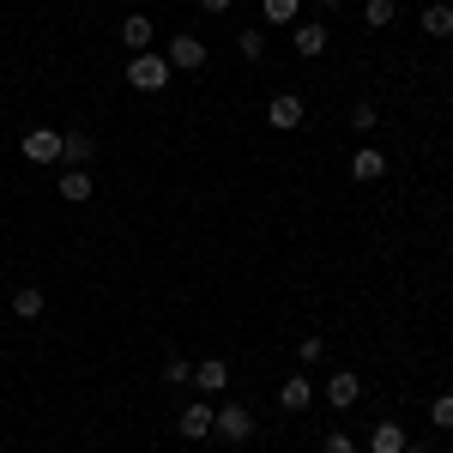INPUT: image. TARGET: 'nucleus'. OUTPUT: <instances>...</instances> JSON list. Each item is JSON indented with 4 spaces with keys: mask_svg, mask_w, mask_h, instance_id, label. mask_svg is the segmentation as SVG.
I'll use <instances>...</instances> for the list:
<instances>
[{
    "mask_svg": "<svg viewBox=\"0 0 453 453\" xmlns=\"http://www.w3.org/2000/svg\"><path fill=\"white\" fill-rule=\"evenodd\" d=\"M127 85H134V91H145V97H151V91H164V85H170V61H164L157 49L134 55V61H127Z\"/></svg>",
    "mask_w": 453,
    "mask_h": 453,
    "instance_id": "1",
    "label": "nucleus"
},
{
    "mask_svg": "<svg viewBox=\"0 0 453 453\" xmlns=\"http://www.w3.org/2000/svg\"><path fill=\"white\" fill-rule=\"evenodd\" d=\"M164 61H170V73H200L206 67V42H200V36H170Z\"/></svg>",
    "mask_w": 453,
    "mask_h": 453,
    "instance_id": "2",
    "label": "nucleus"
},
{
    "mask_svg": "<svg viewBox=\"0 0 453 453\" xmlns=\"http://www.w3.org/2000/svg\"><path fill=\"white\" fill-rule=\"evenodd\" d=\"M211 435H224V441H248V435H254V411H248V405H224V411L211 418Z\"/></svg>",
    "mask_w": 453,
    "mask_h": 453,
    "instance_id": "3",
    "label": "nucleus"
},
{
    "mask_svg": "<svg viewBox=\"0 0 453 453\" xmlns=\"http://www.w3.org/2000/svg\"><path fill=\"white\" fill-rule=\"evenodd\" d=\"M303 115H309V104H303L296 91H279V97L266 104V121H273V127H284V134H290V127H303Z\"/></svg>",
    "mask_w": 453,
    "mask_h": 453,
    "instance_id": "4",
    "label": "nucleus"
},
{
    "mask_svg": "<svg viewBox=\"0 0 453 453\" xmlns=\"http://www.w3.org/2000/svg\"><path fill=\"white\" fill-rule=\"evenodd\" d=\"M19 151H25L31 164H61V134H49V127H31V134L19 140Z\"/></svg>",
    "mask_w": 453,
    "mask_h": 453,
    "instance_id": "5",
    "label": "nucleus"
},
{
    "mask_svg": "<svg viewBox=\"0 0 453 453\" xmlns=\"http://www.w3.org/2000/svg\"><path fill=\"white\" fill-rule=\"evenodd\" d=\"M357 399H363V375H350V369L326 375V405H333V411H350Z\"/></svg>",
    "mask_w": 453,
    "mask_h": 453,
    "instance_id": "6",
    "label": "nucleus"
},
{
    "mask_svg": "<svg viewBox=\"0 0 453 453\" xmlns=\"http://www.w3.org/2000/svg\"><path fill=\"white\" fill-rule=\"evenodd\" d=\"M326 36H333V31H326L320 19H296V25H290V42H296V55H309V61H314V55H326Z\"/></svg>",
    "mask_w": 453,
    "mask_h": 453,
    "instance_id": "7",
    "label": "nucleus"
},
{
    "mask_svg": "<svg viewBox=\"0 0 453 453\" xmlns=\"http://www.w3.org/2000/svg\"><path fill=\"white\" fill-rule=\"evenodd\" d=\"M211 418H218V411L194 399V405H188V411L175 418V435H181V441H206V435H211Z\"/></svg>",
    "mask_w": 453,
    "mask_h": 453,
    "instance_id": "8",
    "label": "nucleus"
},
{
    "mask_svg": "<svg viewBox=\"0 0 453 453\" xmlns=\"http://www.w3.org/2000/svg\"><path fill=\"white\" fill-rule=\"evenodd\" d=\"M194 387H200V393H224V387H230V363H224V357L194 363Z\"/></svg>",
    "mask_w": 453,
    "mask_h": 453,
    "instance_id": "9",
    "label": "nucleus"
},
{
    "mask_svg": "<svg viewBox=\"0 0 453 453\" xmlns=\"http://www.w3.org/2000/svg\"><path fill=\"white\" fill-rule=\"evenodd\" d=\"M279 405H284V411H309V405H314V381H309V375H290V381L279 387Z\"/></svg>",
    "mask_w": 453,
    "mask_h": 453,
    "instance_id": "10",
    "label": "nucleus"
},
{
    "mask_svg": "<svg viewBox=\"0 0 453 453\" xmlns=\"http://www.w3.org/2000/svg\"><path fill=\"white\" fill-rule=\"evenodd\" d=\"M151 19H145V12H127V19H121V42H127V49H134V55H145V49H151Z\"/></svg>",
    "mask_w": 453,
    "mask_h": 453,
    "instance_id": "11",
    "label": "nucleus"
},
{
    "mask_svg": "<svg viewBox=\"0 0 453 453\" xmlns=\"http://www.w3.org/2000/svg\"><path fill=\"white\" fill-rule=\"evenodd\" d=\"M91 194H97V175H91V170H67V175H61V200L85 206Z\"/></svg>",
    "mask_w": 453,
    "mask_h": 453,
    "instance_id": "12",
    "label": "nucleus"
},
{
    "mask_svg": "<svg viewBox=\"0 0 453 453\" xmlns=\"http://www.w3.org/2000/svg\"><path fill=\"white\" fill-rule=\"evenodd\" d=\"M350 175H357V181H381V175H387V151H375V145H363V151L350 157Z\"/></svg>",
    "mask_w": 453,
    "mask_h": 453,
    "instance_id": "13",
    "label": "nucleus"
},
{
    "mask_svg": "<svg viewBox=\"0 0 453 453\" xmlns=\"http://www.w3.org/2000/svg\"><path fill=\"white\" fill-rule=\"evenodd\" d=\"M61 157H67L73 170H85V164L97 157V140H91V134H61Z\"/></svg>",
    "mask_w": 453,
    "mask_h": 453,
    "instance_id": "14",
    "label": "nucleus"
},
{
    "mask_svg": "<svg viewBox=\"0 0 453 453\" xmlns=\"http://www.w3.org/2000/svg\"><path fill=\"white\" fill-rule=\"evenodd\" d=\"M405 441H411V435H405L399 423H375V429H369V453H405Z\"/></svg>",
    "mask_w": 453,
    "mask_h": 453,
    "instance_id": "15",
    "label": "nucleus"
},
{
    "mask_svg": "<svg viewBox=\"0 0 453 453\" xmlns=\"http://www.w3.org/2000/svg\"><path fill=\"white\" fill-rule=\"evenodd\" d=\"M423 36H453V6L448 0H429V6H423Z\"/></svg>",
    "mask_w": 453,
    "mask_h": 453,
    "instance_id": "16",
    "label": "nucleus"
},
{
    "mask_svg": "<svg viewBox=\"0 0 453 453\" xmlns=\"http://www.w3.org/2000/svg\"><path fill=\"white\" fill-rule=\"evenodd\" d=\"M42 309H49V296H42L36 284H19V290H12V314H19V320H36Z\"/></svg>",
    "mask_w": 453,
    "mask_h": 453,
    "instance_id": "17",
    "label": "nucleus"
},
{
    "mask_svg": "<svg viewBox=\"0 0 453 453\" xmlns=\"http://www.w3.org/2000/svg\"><path fill=\"white\" fill-rule=\"evenodd\" d=\"M260 19L266 25H296L303 19V0H260Z\"/></svg>",
    "mask_w": 453,
    "mask_h": 453,
    "instance_id": "18",
    "label": "nucleus"
},
{
    "mask_svg": "<svg viewBox=\"0 0 453 453\" xmlns=\"http://www.w3.org/2000/svg\"><path fill=\"white\" fill-rule=\"evenodd\" d=\"M363 19H369L375 31H387V25L399 19V6H393V0H369V6H363Z\"/></svg>",
    "mask_w": 453,
    "mask_h": 453,
    "instance_id": "19",
    "label": "nucleus"
},
{
    "mask_svg": "<svg viewBox=\"0 0 453 453\" xmlns=\"http://www.w3.org/2000/svg\"><path fill=\"white\" fill-rule=\"evenodd\" d=\"M164 381L188 387V381H194V363H188V357H164Z\"/></svg>",
    "mask_w": 453,
    "mask_h": 453,
    "instance_id": "20",
    "label": "nucleus"
},
{
    "mask_svg": "<svg viewBox=\"0 0 453 453\" xmlns=\"http://www.w3.org/2000/svg\"><path fill=\"white\" fill-rule=\"evenodd\" d=\"M429 423H435V429H453V393H435V399H429Z\"/></svg>",
    "mask_w": 453,
    "mask_h": 453,
    "instance_id": "21",
    "label": "nucleus"
},
{
    "mask_svg": "<svg viewBox=\"0 0 453 453\" xmlns=\"http://www.w3.org/2000/svg\"><path fill=\"white\" fill-rule=\"evenodd\" d=\"M375 121H381V109H375V104H357V109H350V134H375Z\"/></svg>",
    "mask_w": 453,
    "mask_h": 453,
    "instance_id": "22",
    "label": "nucleus"
},
{
    "mask_svg": "<svg viewBox=\"0 0 453 453\" xmlns=\"http://www.w3.org/2000/svg\"><path fill=\"white\" fill-rule=\"evenodd\" d=\"M236 49H242V61H260V55H266V31H242Z\"/></svg>",
    "mask_w": 453,
    "mask_h": 453,
    "instance_id": "23",
    "label": "nucleus"
},
{
    "mask_svg": "<svg viewBox=\"0 0 453 453\" xmlns=\"http://www.w3.org/2000/svg\"><path fill=\"white\" fill-rule=\"evenodd\" d=\"M320 453H357V441H350L345 429H333V435H326V441H320Z\"/></svg>",
    "mask_w": 453,
    "mask_h": 453,
    "instance_id": "24",
    "label": "nucleus"
},
{
    "mask_svg": "<svg viewBox=\"0 0 453 453\" xmlns=\"http://www.w3.org/2000/svg\"><path fill=\"white\" fill-rule=\"evenodd\" d=\"M296 357H303V363H320V357H326V345H320V339H303V350H296Z\"/></svg>",
    "mask_w": 453,
    "mask_h": 453,
    "instance_id": "25",
    "label": "nucleus"
},
{
    "mask_svg": "<svg viewBox=\"0 0 453 453\" xmlns=\"http://www.w3.org/2000/svg\"><path fill=\"white\" fill-rule=\"evenodd\" d=\"M200 6H206V12H230V0H200Z\"/></svg>",
    "mask_w": 453,
    "mask_h": 453,
    "instance_id": "26",
    "label": "nucleus"
},
{
    "mask_svg": "<svg viewBox=\"0 0 453 453\" xmlns=\"http://www.w3.org/2000/svg\"><path fill=\"white\" fill-rule=\"evenodd\" d=\"M314 6H320V12H339V6H345V0H314Z\"/></svg>",
    "mask_w": 453,
    "mask_h": 453,
    "instance_id": "27",
    "label": "nucleus"
},
{
    "mask_svg": "<svg viewBox=\"0 0 453 453\" xmlns=\"http://www.w3.org/2000/svg\"><path fill=\"white\" fill-rule=\"evenodd\" d=\"M405 453H429V448H423V441H405Z\"/></svg>",
    "mask_w": 453,
    "mask_h": 453,
    "instance_id": "28",
    "label": "nucleus"
},
{
    "mask_svg": "<svg viewBox=\"0 0 453 453\" xmlns=\"http://www.w3.org/2000/svg\"><path fill=\"white\" fill-rule=\"evenodd\" d=\"M0 453H6V448H0Z\"/></svg>",
    "mask_w": 453,
    "mask_h": 453,
    "instance_id": "29",
    "label": "nucleus"
}]
</instances>
